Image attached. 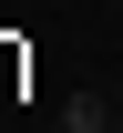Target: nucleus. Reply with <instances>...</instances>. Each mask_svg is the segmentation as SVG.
I'll list each match as a JSON object with an SVG mask.
<instances>
[{"label":"nucleus","instance_id":"nucleus-1","mask_svg":"<svg viewBox=\"0 0 123 133\" xmlns=\"http://www.w3.org/2000/svg\"><path fill=\"white\" fill-rule=\"evenodd\" d=\"M103 123H113L103 92H72V102H62V133H103Z\"/></svg>","mask_w":123,"mask_h":133}]
</instances>
